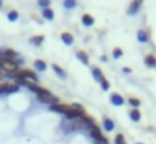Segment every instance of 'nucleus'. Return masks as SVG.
<instances>
[{"instance_id": "nucleus-1", "label": "nucleus", "mask_w": 156, "mask_h": 144, "mask_svg": "<svg viewBox=\"0 0 156 144\" xmlns=\"http://www.w3.org/2000/svg\"><path fill=\"white\" fill-rule=\"evenodd\" d=\"M51 109H52V111H57V112H62L66 117H67V119H72V121L79 119V117H82L76 109H72V106H67V104H61V102L52 104Z\"/></svg>"}, {"instance_id": "nucleus-2", "label": "nucleus", "mask_w": 156, "mask_h": 144, "mask_svg": "<svg viewBox=\"0 0 156 144\" xmlns=\"http://www.w3.org/2000/svg\"><path fill=\"white\" fill-rule=\"evenodd\" d=\"M19 62H20L19 59L4 55V57H0V69L4 70V72H7V74H10V76H12V74H15L19 70Z\"/></svg>"}, {"instance_id": "nucleus-3", "label": "nucleus", "mask_w": 156, "mask_h": 144, "mask_svg": "<svg viewBox=\"0 0 156 144\" xmlns=\"http://www.w3.org/2000/svg\"><path fill=\"white\" fill-rule=\"evenodd\" d=\"M12 76L17 77L19 82H32V84H35V82L39 80L35 70H32V69H19L17 72L12 74Z\"/></svg>"}, {"instance_id": "nucleus-4", "label": "nucleus", "mask_w": 156, "mask_h": 144, "mask_svg": "<svg viewBox=\"0 0 156 144\" xmlns=\"http://www.w3.org/2000/svg\"><path fill=\"white\" fill-rule=\"evenodd\" d=\"M91 136H92V139H94V142H96V144H109L108 137L102 136L101 129H99V127L96 126V124H92V126H91Z\"/></svg>"}, {"instance_id": "nucleus-5", "label": "nucleus", "mask_w": 156, "mask_h": 144, "mask_svg": "<svg viewBox=\"0 0 156 144\" xmlns=\"http://www.w3.org/2000/svg\"><path fill=\"white\" fill-rule=\"evenodd\" d=\"M19 90L17 84H12V82H2L0 84V94H14Z\"/></svg>"}, {"instance_id": "nucleus-6", "label": "nucleus", "mask_w": 156, "mask_h": 144, "mask_svg": "<svg viewBox=\"0 0 156 144\" xmlns=\"http://www.w3.org/2000/svg\"><path fill=\"white\" fill-rule=\"evenodd\" d=\"M141 5H143V0H133L131 5H129V9H128V13H129V15L138 13L139 9H141Z\"/></svg>"}, {"instance_id": "nucleus-7", "label": "nucleus", "mask_w": 156, "mask_h": 144, "mask_svg": "<svg viewBox=\"0 0 156 144\" xmlns=\"http://www.w3.org/2000/svg\"><path fill=\"white\" fill-rule=\"evenodd\" d=\"M109 99H111V102L114 104V106H122V104H124V97H122L119 92H112Z\"/></svg>"}, {"instance_id": "nucleus-8", "label": "nucleus", "mask_w": 156, "mask_h": 144, "mask_svg": "<svg viewBox=\"0 0 156 144\" xmlns=\"http://www.w3.org/2000/svg\"><path fill=\"white\" fill-rule=\"evenodd\" d=\"M61 40L64 44H67V45H72V44H74V37H72L71 32H62L61 33Z\"/></svg>"}, {"instance_id": "nucleus-9", "label": "nucleus", "mask_w": 156, "mask_h": 144, "mask_svg": "<svg viewBox=\"0 0 156 144\" xmlns=\"http://www.w3.org/2000/svg\"><path fill=\"white\" fill-rule=\"evenodd\" d=\"M144 64L148 67H151V69H156V57L151 55V54H149V55H146L144 57Z\"/></svg>"}, {"instance_id": "nucleus-10", "label": "nucleus", "mask_w": 156, "mask_h": 144, "mask_svg": "<svg viewBox=\"0 0 156 144\" xmlns=\"http://www.w3.org/2000/svg\"><path fill=\"white\" fill-rule=\"evenodd\" d=\"M82 23H84L86 27L94 25V17H92L91 13H84V15H82Z\"/></svg>"}, {"instance_id": "nucleus-11", "label": "nucleus", "mask_w": 156, "mask_h": 144, "mask_svg": "<svg viewBox=\"0 0 156 144\" xmlns=\"http://www.w3.org/2000/svg\"><path fill=\"white\" fill-rule=\"evenodd\" d=\"M42 15H44V19L45 20H54V17H55V13H54V10L49 7V9H44L42 10Z\"/></svg>"}, {"instance_id": "nucleus-12", "label": "nucleus", "mask_w": 156, "mask_h": 144, "mask_svg": "<svg viewBox=\"0 0 156 144\" xmlns=\"http://www.w3.org/2000/svg\"><path fill=\"white\" fill-rule=\"evenodd\" d=\"M77 59L81 60L84 65H87V64H89V55L84 52V50H79V52H77Z\"/></svg>"}, {"instance_id": "nucleus-13", "label": "nucleus", "mask_w": 156, "mask_h": 144, "mask_svg": "<svg viewBox=\"0 0 156 144\" xmlns=\"http://www.w3.org/2000/svg\"><path fill=\"white\" fill-rule=\"evenodd\" d=\"M129 117H131V121L138 122V121L141 119V112H139V109H131L129 111Z\"/></svg>"}, {"instance_id": "nucleus-14", "label": "nucleus", "mask_w": 156, "mask_h": 144, "mask_svg": "<svg viewBox=\"0 0 156 144\" xmlns=\"http://www.w3.org/2000/svg\"><path fill=\"white\" fill-rule=\"evenodd\" d=\"M148 39H149V35H148L146 30H139V32H138V40L141 44H146V42H148Z\"/></svg>"}, {"instance_id": "nucleus-15", "label": "nucleus", "mask_w": 156, "mask_h": 144, "mask_svg": "<svg viewBox=\"0 0 156 144\" xmlns=\"http://www.w3.org/2000/svg\"><path fill=\"white\" fill-rule=\"evenodd\" d=\"M102 124H104V129L106 131H112V129H114V122H112V119H109V117H104V119H102Z\"/></svg>"}, {"instance_id": "nucleus-16", "label": "nucleus", "mask_w": 156, "mask_h": 144, "mask_svg": "<svg viewBox=\"0 0 156 144\" xmlns=\"http://www.w3.org/2000/svg\"><path fill=\"white\" fill-rule=\"evenodd\" d=\"M92 76H94V79L99 80V82L104 79V76H102V72H101V69H99V67H92Z\"/></svg>"}, {"instance_id": "nucleus-17", "label": "nucleus", "mask_w": 156, "mask_h": 144, "mask_svg": "<svg viewBox=\"0 0 156 144\" xmlns=\"http://www.w3.org/2000/svg\"><path fill=\"white\" fill-rule=\"evenodd\" d=\"M42 42H44V35H34V37H30V44H34V45H41Z\"/></svg>"}, {"instance_id": "nucleus-18", "label": "nucleus", "mask_w": 156, "mask_h": 144, "mask_svg": "<svg viewBox=\"0 0 156 144\" xmlns=\"http://www.w3.org/2000/svg\"><path fill=\"white\" fill-rule=\"evenodd\" d=\"M34 65H35V69H37V70H41V72H42V70H45V69H47V64H45L44 60H41V59H39V60H35V64H34Z\"/></svg>"}, {"instance_id": "nucleus-19", "label": "nucleus", "mask_w": 156, "mask_h": 144, "mask_svg": "<svg viewBox=\"0 0 156 144\" xmlns=\"http://www.w3.org/2000/svg\"><path fill=\"white\" fill-rule=\"evenodd\" d=\"M52 69H54L55 72H57V76H59V77H62V79L66 77V70L62 69V67H59L57 64H52Z\"/></svg>"}, {"instance_id": "nucleus-20", "label": "nucleus", "mask_w": 156, "mask_h": 144, "mask_svg": "<svg viewBox=\"0 0 156 144\" xmlns=\"http://www.w3.org/2000/svg\"><path fill=\"white\" fill-rule=\"evenodd\" d=\"M129 104H131L133 109H138V106L141 104V100H139L138 97H129Z\"/></svg>"}, {"instance_id": "nucleus-21", "label": "nucleus", "mask_w": 156, "mask_h": 144, "mask_svg": "<svg viewBox=\"0 0 156 144\" xmlns=\"http://www.w3.org/2000/svg\"><path fill=\"white\" fill-rule=\"evenodd\" d=\"M114 142H116V144H128V142H126V137L122 136V134H116Z\"/></svg>"}, {"instance_id": "nucleus-22", "label": "nucleus", "mask_w": 156, "mask_h": 144, "mask_svg": "<svg viewBox=\"0 0 156 144\" xmlns=\"http://www.w3.org/2000/svg\"><path fill=\"white\" fill-rule=\"evenodd\" d=\"M37 3H39V7H42V9H49L51 3H52V0H37Z\"/></svg>"}, {"instance_id": "nucleus-23", "label": "nucleus", "mask_w": 156, "mask_h": 144, "mask_svg": "<svg viewBox=\"0 0 156 144\" xmlns=\"http://www.w3.org/2000/svg\"><path fill=\"white\" fill-rule=\"evenodd\" d=\"M17 19H19V12L17 10H10V12H9V20H10V22H15Z\"/></svg>"}, {"instance_id": "nucleus-24", "label": "nucleus", "mask_w": 156, "mask_h": 144, "mask_svg": "<svg viewBox=\"0 0 156 144\" xmlns=\"http://www.w3.org/2000/svg\"><path fill=\"white\" fill-rule=\"evenodd\" d=\"M76 5H77L76 0H64V7H66V9H74Z\"/></svg>"}, {"instance_id": "nucleus-25", "label": "nucleus", "mask_w": 156, "mask_h": 144, "mask_svg": "<svg viewBox=\"0 0 156 144\" xmlns=\"http://www.w3.org/2000/svg\"><path fill=\"white\" fill-rule=\"evenodd\" d=\"M121 55H122V50L119 49V47H116V49L112 50V57H114V59H119Z\"/></svg>"}, {"instance_id": "nucleus-26", "label": "nucleus", "mask_w": 156, "mask_h": 144, "mask_svg": "<svg viewBox=\"0 0 156 144\" xmlns=\"http://www.w3.org/2000/svg\"><path fill=\"white\" fill-rule=\"evenodd\" d=\"M101 86H102V89H104V90H108V89H109V80L106 79V77L101 80Z\"/></svg>"}, {"instance_id": "nucleus-27", "label": "nucleus", "mask_w": 156, "mask_h": 144, "mask_svg": "<svg viewBox=\"0 0 156 144\" xmlns=\"http://www.w3.org/2000/svg\"><path fill=\"white\" fill-rule=\"evenodd\" d=\"M122 72H126V74H129V72H131V69H129V67H122Z\"/></svg>"}, {"instance_id": "nucleus-28", "label": "nucleus", "mask_w": 156, "mask_h": 144, "mask_svg": "<svg viewBox=\"0 0 156 144\" xmlns=\"http://www.w3.org/2000/svg\"><path fill=\"white\" fill-rule=\"evenodd\" d=\"M4 74H5V72H4V70H2V69H0V80L4 79Z\"/></svg>"}, {"instance_id": "nucleus-29", "label": "nucleus", "mask_w": 156, "mask_h": 144, "mask_svg": "<svg viewBox=\"0 0 156 144\" xmlns=\"http://www.w3.org/2000/svg\"><path fill=\"white\" fill-rule=\"evenodd\" d=\"M0 7H2V3H0Z\"/></svg>"}, {"instance_id": "nucleus-30", "label": "nucleus", "mask_w": 156, "mask_h": 144, "mask_svg": "<svg viewBox=\"0 0 156 144\" xmlns=\"http://www.w3.org/2000/svg\"><path fill=\"white\" fill-rule=\"evenodd\" d=\"M138 144H141V142H138Z\"/></svg>"}]
</instances>
